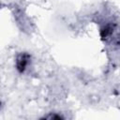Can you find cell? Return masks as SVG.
Wrapping results in <instances>:
<instances>
[{
	"label": "cell",
	"mask_w": 120,
	"mask_h": 120,
	"mask_svg": "<svg viewBox=\"0 0 120 120\" xmlns=\"http://www.w3.org/2000/svg\"><path fill=\"white\" fill-rule=\"evenodd\" d=\"M27 60H28V56L25 55V54H22L21 55V57L18 59V62H17V68L20 70V71H23L26 65H27Z\"/></svg>",
	"instance_id": "6da1fadb"
}]
</instances>
